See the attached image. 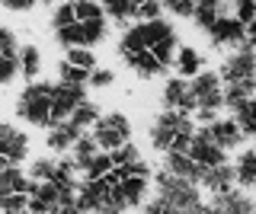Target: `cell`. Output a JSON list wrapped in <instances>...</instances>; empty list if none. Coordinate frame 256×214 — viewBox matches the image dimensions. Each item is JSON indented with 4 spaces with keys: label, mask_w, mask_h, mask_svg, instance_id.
Wrapping results in <instances>:
<instances>
[{
    "label": "cell",
    "mask_w": 256,
    "mask_h": 214,
    "mask_svg": "<svg viewBox=\"0 0 256 214\" xmlns=\"http://www.w3.org/2000/svg\"><path fill=\"white\" fill-rule=\"evenodd\" d=\"M189 157L202 166V170H214V166H224V163H228V160H224V150L212 141L208 128H198L196 131V138H192V144H189Z\"/></svg>",
    "instance_id": "cell-11"
},
{
    "label": "cell",
    "mask_w": 256,
    "mask_h": 214,
    "mask_svg": "<svg viewBox=\"0 0 256 214\" xmlns=\"http://www.w3.org/2000/svg\"><path fill=\"white\" fill-rule=\"evenodd\" d=\"M208 134H212V141L218 144L221 150H230V147H240L244 144L246 134L240 131V125L234 122V118H218V122L208 128Z\"/></svg>",
    "instance_id": "cell-15"
},
{
    "label": "cell",
    "mask_w": 256,
    "mask_h": 214,
    "mask_svg": "<svg viewBox=\"0 0 256 214\" xmlns=\"http://www.w3.org/2000/svg\"><path fill=\"white\" fill-rule=\"evenodd\" d=\"M112 83H116V70H109V67H96L93 70V74H90V86H93V90H106V86H112Z\"/></svg>",
    "instance_id": "cell-37"
},
{
    "label": "cell",
    "mask_w": 256,
    "mask_h": 214,
    "mask_svg": "<svg viewBox=\"0 0 256 214\" xmlns=\"http://www.w3.org/2000/svg\"><path fill=\"white\" fill-rule=\"evenodd\" d=\"M26 154H29V134L4 122L0 125V160H4V166H16L20 160H26Z\"/></svg>",
    "instance_id": "cell-9"
},
{
    "label": "cell",
    "mask_w": 256,
    "mask_h": 214,
    "mask_svg": "<svg viewBox=\"0 0 256 214\" xmlns=\"http://www.w3.org/2000/svg\"><path fill=\"white\" fill-rule=\"evenodd\" d=\"M144 214H176L166 202H160V198H150L148 205H144Z\"/></svg>",
    "instance_id": "cell-42"
},
{
    "label": "cell",
    "mask_w": 256,
    "mask_h": 214,
    "mask_svg": "<svg viewBox=\"0 0 256 214\" xmlns=\"http://www.w3.org/2000/svg\"><path fill=\"white\" fill-rule=\"evenodd\" d=\"M54 176H58V160H52V157H42V160H36L29 166L32 182H52Z\"/></svg>",
    "instance_id": "cell-28"
},
{
    "label": "cell",
    "mask_w": 256,
    "mask_h": 214,
    "mask_svg": "<svg viewBox=\"0 0 256 214\" xmlns=\"http://www.w3.org/2000/svg\"><path fill=\"white\" fill-rule=\"evenodd\" d=\"M164 10H166L164 3H141V6H138V19L154 22V19H160V13H164Z\"/></svg>",
    "instance_id": "cell-40"
},
{
    "label": "cell",
    "mask_w": 256,
    "mask_h": 214,
    "mask_svg": "<svg viewBox=\"0 0 256 214\" xmlns=\"http://www.w3.org/2000/svg\"><path fill=\"white\" fill-rule=\"evenodd\" d=\"M100 154H102V150H100V144H96V138H93V134H84V138L77 141V147H74V163L80 166V173H84Z\"/></svg>",
    "instance_id": "cell-25"
},
{
    "label": "cell",
    "mask_w": 256,
    "mask_h": 214,
    "mask_svg": "<svg viewBox=\"0 0 256 214\" xmlns=\"http://www.w3.org/2000/svg\"><path fill=\"white\" fill-rule=\"evenodd\" d=\"M86 102V93L84 86H68V83H58L54 86V102H52V128L61 122H70L74 112Z\"/></svg>",
    "instance_id": "cell-8"
},
{
    "label": "cell",
    "mask_w": 256,
    "mask_h": 214,
    "mask_svg": "<svg viewBox=\"0 0 256 214\" xmlns=\"http://www.w3.org/2000/svg\"><path fill=\"white\" fill-rule=\"evenodd\" d=\"M64 61H70V64L80 67V70H90V74L96 70V54H93V48H70Z\"/></svg>",
    "instance_id": "cell-32"
},
{
    "label": "cell",
    "mask_w": 256,
    "mask_h": 214,
    "mask_svg": "<svg viewBox=\"0 0 256 214\" xmlns=\"http://www.w3.org/2000/svg\"><path fill=\"white\" fill-rule=\"evenodd\" d=\"M58 83L86 86V83H90V70H80V67L70 64V61H61V64H58Z\"/></svg>",
    "instance_id": "cell-27"
},
{
    "label": "cell",
    "mask_w": 256,
    "mask_h": 214,
    "mask_svg": "<svg viewBox=\"0 0 256 214\" xmlns=\"http://www.w3.org/2000/svg\"><path fill=\"white\" fill-rule=\"evenodd\" d=\"M154 182H157V198L166 202L176 214H186V211H192V208L202 205V198H198V186H192V182L173 176L170 170H160L154 176Z\"/></svg>",
    "instance_id": "cell-4"
},
{
    "label": "cell",
    "mask_w": 256,
    "mask_h": 214,
    "mask_svg": "<svg viewBox=\"0 0 256 214\" xmlns=\"http://www.w3.org/2000/svg\"><path fill=\"white\" fill-rule=\"evenodd\" d=\"M246 42H250V45H256V19L250 22V26H246Z\"/></svg>",
    "instance_id": "cell-44"
},
{
    "label": "cell",
    "mask_w": 256,
    "mask_h": 214,
    "mask_svg": "<svg viewBox=\"0 0 256 214\" xmlns=\"http://www.w3.org/2000/svg\"><path fill=\"white\" fill-rule=\"evenodd\" d=\"M4 6H6V10H13V13H29L36 3H32V0H4Z\"/></svg>",
    "instance_id": "cell-43"
},
{
    "label": "cell",
    "mask_w": 256,
    "mask_h": 214,
    "mask_svg": "<svg viewBox=\"0 0 256 214\" xmlns=\"http://www.w3.org/2000/svg\"><path fill=\"white\" fill-rule=\"evenodd\" d=\"M20 70H22V77L26 80L36 83V77H38V70H42V51H38V45H22V51H20Z\"/></svg>",
    "instance_id": "cell-22"
},
{
    "label": "cell",
    "mask_w": 256,
    "mask_h": 214,
    "mask_svg": "<svg viewBox=\"0 0 256 214\" xmlns=\"http://www.w3.org/2000/svg\"><path fill=\"white\" fill-rule=\"evenodd\" d=\"M166 10L173 13V16H182V19H192L196 16V6L198 3H180V0H173V3H164Z\"/></svg>",
    "instance_id": "cell-41"
},
{
    "label": "cell",
    "mask_w": 256,
    "mask_h": 214,
    "mask_svg": "<svg viewBox=\"0 0 256 214\" xmlns=\"http://www.w3.org/2000/svg\"><path fill=\"white\" fill-rule=\"evenodd\" d=\"M138 6H141V3H128V0H112V3L102 6V10H106V19L118 22V26H128L132 19H138Z\"/></svg>",
    "instance_id": "cell-23"
},
{
    "label": "cell",
    "mask_w": 256,
    "mask_h": 214,
    "mask_svg": "<svg viewBox=\"0 0 256 214\" xmlns=\"http://www.w3.org/2000/svg\"><path fill=\"white\" fill-rule=\"evenodd\" d=\"M164 106H166V112H182V115L198 109L196 96H192V83L182 80V77H170L164 83Z\"/></svg>",
    "instance_id": "cell-12"
},
{
    "label": "cell",
    "mask_w": 256,
    "mask_h": 214,
    "mask_svg": "<svg viewBox=\"0 0 256 214\" xmlns=\"http://www.w3.org/2000/svg\"><path fill=\"white\" fill-rule=\"evenodd\" d=\"M253 214H256V208H253Z\"/></svg>",
    "instance_id": "cell-48"
},
{
    "label": "cell",
    "mask_w": 256,
    "mask_h": 214,
    "mask_svg": "<svg viewBox=\"0 0 256 214\" xmlns=\"http://www.w3.org/2000/svg\"><path fill=\"white\" fill-rule=\"evenodd\" d=\"M253 83H256V80H253Z\"/></svg>",
    "instance_id": "cell-49"
},
{
    "label": "cell",
    "mask_w": 256,
    "mask_h": 214,
    "mask_svg": "<svg viewBox=\"0 0 256 214\" xmlns=\"http://www.w3.org/2000/svg\"><path fill=\"white\" fill-rule=\"evenodd\" d=\"M16 74H22L20 58H0V83H13Z\"/></svg>",
    "instance_id": "cell-38"
},
{
    "label": "cell",
    "mask_w": 256,
    "mask_h": 214,
    "mask_svg": "<svg viewBox=\"0 0 256 214\" xmlns=\"http://www.w3.org/2000/svg\"><path fill=\"white\" fill-rule=\"evenodd\" d=\"M196 122L182 112H160L154 118V125L148 128V138L154 150H176V154H189V144L196 138Z\"/></svg>",
    "instance_id": "cell-2"
},
{
    "label": "cell",
    "mask_w": 256,
    "mask_h": 214,
    "mask_svg": "<svg viewBox=\"0 0 256 214\" xmlns=\"http://www.w3.org/2000/svg\"><path fill=\"white\" fill-rule=\"evenodd\" d=\"M192 83V96H196V112H218L224 106V86H221V74L214 70H202Z\"/></svg>",
    "instance_id": "cell-6"
},
{
    "label": "cell",
    "mask_w": 256,
    "mask_h": 214,
    "mask_svg": "<svg viewBox=\"0 0 256 214\" xmlns=\"http://www.w3.org/2000/svg\"><path fill=\"white\" fill-rule=\"evenodd\" d=\"M208 42H212V48H240V45H246V26L240 22L237 16H221L218 26L208 32Z\"/></svg>",
    "instance_id": "cell-10"
},
{
    "label": "cell",
    "mask_w": 256,
    "mask_h": 214,
    "mask_svg": "<svg viewBox=\"0 0 256 214\" xmlns=\"http://www.w3.org/2000/svg\"><path fill=\"white\" fill-rule=\"evenodd\" d=\"M112 179H116V192L122 198L125 208H141L144 198H148V189H150V179L144 176H122V173H112Z\"/></svg>",
    "instance_id": "cell-13"
},
{
    "label": "cell",
    "mask_w": 256,
    "mask_h": 214,
    "mask_svg": "<svg viewBox=\"0 0 256 214\" xmlns=\"http://www.w3.org/2000/svg\"><path fill=\"white\" fill-rule=\"evenodd\" d=\"M205 214H228V211H221V208H214V205H205Z\"/></svg>",
    "instance_id": "cell-46"
},
{
    "label": "cell",
    "mask_w": 256,
    "mask_h": 214,
    "mask_svg": "<svg viewBox=\"0 0 256 214\" xmlns=\"http://www.w3.org/2000/svg\"><path fill=\"white\" fill-rule=\"evenodd\" d=\"M61 214H86L84 208H80V205H68V208H64Z\"/></svg>",
    "instance_id": "cell-45"
},
{
    "label": "cell",
    "mask_w": 256,
    "mask_h": 214,
    "mask_svg": "<svg viewBox=\"0 0 256 214\" xmlns=\"http://www.w3.org/2000/svg\"><path fill=\"white\" fill-rule=\"evenodd\" d=\"M214 208H221L228 214H253L256 205L244 192H228V195H214Z\"/></svg>",
    "instance_id": "cell-21"
},
{
    "label": "cell",
    "mask_w": 256,
    "mask_h": 214,
    "mask_svg": "<svg viewBox=\"0 0 256 214\" xmlns=\"http://www.w3.org/2000/svg\"><path fill=\"white\" fill-rule=\"evenodd\" d=\"M77 10V22H93V19H102L106 16V10H102L100 3H90V0H80V3H74Z\"/></svg>",
    "instance_id": "cell-33"
},
{
    "label": "cell",
    "mask_w": 256,
    "mask_h": 214,
    "mask_svg": "<svg viewBox=\"0 0 256 214\" xmlns=\"http://www.w3.org/2000/svg\"><path fill=\"white\" fill-rule=\"evenodd\" d=\"M166 170H170L173 176L192 182V186H198V182L205 179V170H202V166L192 160L189 154H176V150H170V154H166Z\"/></svg>",
    "instance_id": "cell-14"
},
{
    "label": "cell",
    "mask_w": 256,
    "mask_h": 214,
    "mask_svg": "<svg viewBox=\"0 0 256 214\" xmlns=\"http://www.w3.org/2000/svg\"><path fill=\"white\" fill-rule=\"evenodd\" d=\"M234 16L244 22V26H250V22L256 19V3H250V0H244V3L234 6Z\"/></svg>",
    "instance_id": "cell-39"
},
{
    "label": "cell",
    "mask_w": 256,
    "mask_h": 214,
    "mask_svg": "<svg viewBox=\"0 0 256 214\" xmlns=\"http://www.w3.org/2000/svg\"><path fill=\"white\" fill-rule=\"evenodd\" d=\"M186 214H205V205H198V208H192V211H186Z\"/></svg>",
    "instance_id": "cell-47"
},
{
    "label": "cell",
    "mask_w": 256,
    "mask_h": 214,
    "mask_svg": "<svg viewBox=\"0 0 256 214\" xmlns=\"http://www.w3.org/2000/svg\"><path fill=\"white\" fill-rule=\"evenodd\" d=\"M54 86L48 80H36L16 96V118L36 125V128H52V102H54Z\"/></svg>",
    "instance_id": "cell-3"
},
{
    "label": "cell",
    "mask_w": 256,
    "mask_h": 214,
    "mask_svg": "<svg viewBox=\"0 0 256 214\" xmlns=\"http://www.w3.org/2000/svg\"><path fill=\"white\" fill-rule=\"evenodd\" d=\"M173 67H176V77H182V80L192 77V80H196V77L205 70V61H202V54L192 48V45H180V54H176Z\"/></svg>",
    "instance_id": "cell-18"
},
{
    "label": "cell",
    "mask_w": 256,
    "mask_h": 214,
    "mask_svg": "<svg viewBox=\"0 0 256 214\" xmlns=\"http://www.w3.org/2000/svg\"><path fill=\"white\" fill-rule=\"evenodd\" d=\"M70 26H77V10H74V3H61L58 10L52 13V29L54 32H64V29H70Z\"/></svg>",
    "instance_id": "cell-30"
},
{
    "label": "cell",
    "mask_w": 256,
    "mask_h": 214,
    "mask_svg": "<svg viewBox=\"0 0 256 214\" xmlns=\"http://www.w3.org/2000/svg\"><path fill=\"white\" fill-rule=\"evenodd\" d=\"M93 138H96V144H100V150L112 154V150L132 144V122H128V115H122V112H109L96 122Z\"/></svg>",
    "instance_id": "cell-5"
},
{
    "label": "cell",
    "mask_w": 256,
    "mask_h": 214,
    "mask_svg": "<svg viewBox=\"0 0 256 214\" xmlns=\"http://www.w3.org/2000/svg\"><path fill=\"white\" fill-rule=\"evenodd\" d=\"M80 131H84V128H77L74 122H61V125H54V128L48 131V147H52V150H68V147H77V141L84 138Z\"/></svg>",
    "instance_id": "cell-19"
},
{
    "label": "cell",
    "mask_w": 256,
    "mask_h": 214,
    "mask_svg": "<svg viewBox=\"0 0 256 214\" xmlns=\"http://www.w3.org/2000/svg\"><path fill=\"white\" fill-rule=\"evenodd\" d=\"M112 163H116V170H122V166H132V163H141V154L134 144H125L118 150H112Z\"/></svg>",
    "instance_id": "cell-34"
},
{
    "label": "cell",
    "mask_w": 256,
    "mask_h": 214,
    "mask_svg": "<svg viewBox=\"0 0 256 214\" xmlns=\"http://www.w3.org/2000/svg\"><path fill=\"white\" fill-rule=\"evenodd\" d=\"M234 182H237V170L230 163H224V166H214V170H205L202 186L212 195H228V192H234V189H230Z\"/></svg>",
    "instance_id": "cell-16"
},
{
    "label": "cell",
    "mask_w": 256,
    "mask_h": 214,
    "mask_svg": "<svg viewBox=\"0 0 256 214\" xmlns=\"http://www.w3.org/2000/svg\"><path fill=\"white\" fill-rule=\"evenodd\" d=\"M20 42H16V32L13 29H4V32H0V54H4V58H20Z\"/></svg>",
    "instance_id": "cell-36"
},
{
    "label": "cell",
    "mask_w": 256,
    "mask_h": 214,
    "mask_svg": "<svg viewBox=\"0 0 256 214\" xmlns=\"http://www.w3.org/2000/svg\"><path fill=\"white\" fill-rule=\"evenodd\" d=\"M256 77V45H240L230 51V58L221 64V80L224 83H250Z\"/></svg>",
    "instance_id": "cell-7"
},
{
    "label": "cell",
    "mask_w": 256,
    "mask_h": 214,
    "mask_svg": "<svg viewBox=\"0 0 256 214\" xmlns=\"http://www.w3.org/2000/svg\"><path fill=\"white\" fill-rule=\"evenodd\" d=\"M112 170H116V163H112V154H106V150H102V154L84 170V179H90V182H93V179H106Z\"/></svg>",
    "instance_id": "cell-29"
},
{
    "label": "cell",
    "mask_w": 256,
    "mask_h": 214,
    "mask_svg": "<svg viewBox=\"0 0 256 214\" xmlns=\"http://www.w3.org/2000/svg\"><path fill=\"white\" fill-rule=\"evenodd\" d=\"M32 189V179L20 166H4L0 173V198H10V195H29Z\"/></svg>",
    "instance_id": "cell-17"
},
{
    "label": "cell",
    "mask_w": 256,
    "mask_h": 214,
    "mask_svg": "<svg viewBox=\"0 0 256 214\" xmlns=\"http://www.w3.org/2000/svg\"><path fill=\"white\" fill-rule=\"evenodd\" d=\"M100 118H102V115H100V109H96V102L86 99L84 106H80L77 112H74V118H70V122H74L77 128H90V125L96 128V122H100Z\"/></svg>",
    "instance_id": "cell-31"
},
{
    "label": "cell",
    "mask_w": 256,
    "mask_h": 214,
    "mask_svg": "<svg viewBox=\"0 0 256 214\" xmlns=\"http://www.w3.org/2000/svg\"><path fill=\"white\" fill-rule=\"evenodd\" d=\"M237 170V182L244 189H256V150H244L240 160L234 163Z\"/></svg>",
    "instance_id": "cell-24"
},
{
    "label": "cell",
    "mask_w": 256,
    "mask_h": 214,
    "mask_svg": "<svg viewBox=\"0 0 256 214\" xmlns=\"http://www.w3.org/2000/svg\"><path fill=\"white\" fill-rule=\"evenodd\" d=\"M221 16H228V6H224V3H198L196 16H192V26L202 29V32H212V29L218 26Z\"/></svg>",
    "instance_id": "cell-20"
},
{
    "label": "cell",
    "mask_w": 256,
    "mask_h": 214,
    "mask_svg": "<svg viewBox=\"0 0 256 214\" xmlns=\"http://www.w3.org/2000/svg\"><path fill=\"white\" fill-rule=\"evenodd\" d=\"M0 208H4V214H29V195L0 198Z\"/></svg>",
    "instance_id": "cell-35"
},
{
    "label": "cell",
    "mask_w": 256,
    "mask_h": 214,
    "mask_svg": "<svg viewBox=\"0 0 256 214\" xmlns=\"http://www.w3.org/2000/svg\"><path fill=\"white\" fill-rule=\"evenodd\" d=\"M134 51H150L164 67L176 64L180 54V35H176L170 19H154V22H138V26L125 29V35L118 38V58Z\"/></svg>",
    "instance_id": "cell-1"
},
{
    "label": "cell",
    "mask_w": 256,
    "mask_h": 214,
    "mask_svg": "<svg viewBox=\"0 0 256 214\" xmlns=\"http://www.w3.org/2000/svg\"><path fill=\"white\" fill-rule=\"evenodd\" d=\"M234 122L240 125V131L246 134V138H256V96L246 99L244 106L234 112Z\"/></svg>",
    "instance_id": "cell-26"
}]
</instances>
